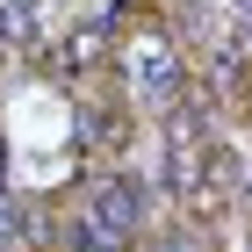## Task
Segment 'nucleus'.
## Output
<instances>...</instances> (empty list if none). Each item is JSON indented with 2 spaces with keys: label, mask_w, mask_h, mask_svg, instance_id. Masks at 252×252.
<instances>
[{
  "label": "nucleus",
  "mask_w": 252,
  "mask_h": 252,
  "mask_svg": "<svg viewBox=\"0 0 252 252\" xmlns=\"http://www.w3.org/2000/svg\"><path fill=\"white\" fill-rule=\"evenodd\" d=\"M0 238H7V216H0Z\"/></svg>",
  "instance_id": "nucleus-3"
},
{
  "label": "nucleus",
  "mask_w": 252,
  "mask_h": 252,
  "mask_svg": "<svg viewBox=\"0 0 252 252\" xmlns=\"http://www.w3.org/2000/svg\"><path fill=\"white\" fill-rule=\"evenodd\" d=\"M137 216H144V202H137L130 180H108V188L94 194V231H101V245H123V238L137 231Z\"/></svg>",
  "instance_id": "nucleus-1"
},
{
  "label": "nucleus",
  "mask_w": 252,
  "mask_h": 252,
  "mask_svg": "<svg viewBox=\"0 0 252 252\" xmlns=\"http://www.w3.org/2000/svg\"><path fill=\"white\" fill-rule=\"evenodd\" d=\"M144 87H173V65H166V51H158V58H144Z\"/></svg>",
  "instance_id": "nucleus-2"
}]
</instances>
